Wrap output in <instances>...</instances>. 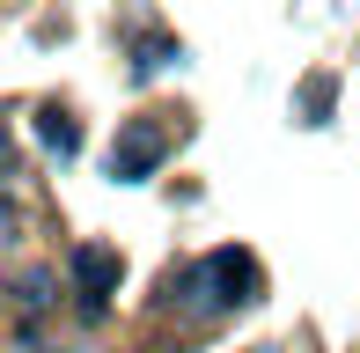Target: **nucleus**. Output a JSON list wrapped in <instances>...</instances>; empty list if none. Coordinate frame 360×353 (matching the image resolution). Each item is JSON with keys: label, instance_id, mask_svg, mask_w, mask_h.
Returning a JSON list of instances; mask_svg holds the SVG:
<instances>
[{"label": "nucleus", "instance_id": "1", "mask_svg": "<svg viewBox=\"0 0 360 353\" xmlns=\"http://www.w3.org/2000/svg\"><path fill=\"white\" fill-rule=\"evenodd\" d=\"M162 302L184 316H214V309H243L257 302V258L250 250H206L199 265H176L162 280Z\"/></svg>", "mask_w": 360, "mask_h": 353}, {"label": "nucleus", "instance_id": "2", "mask_svg": "<svg viewBox=\"0 0 360 353\" xmlns=\"http://www.w3.org/2000/svg\"><path fill=\"white\" fill-rule=\"evenodd\" d=\"M162 155H169V133H162L155 118H125L118 140H110V176H118V184H147V176L162 169Z\"/></svg>", "mask_w": 360, "mask_h": 353}, {"label": "nucleus", "instance_id": "3", "mask_svg": "<svg viewBox=\"0 0 360 353\" xmlns=\"http://www.w3.org/2000/svg\"><path fill=\"white\" fill-rule=\"evenodd\" d=\"M67 272H74V295H81V309L89 316H103V295L118 287V250H103V243H74L67 250Z\"/></svg>", "mask_w": 360, "mask_h": 353}, {"label": "nucleus", "instance_id": "4", "mask_svg": "<svg viewBox=\"0 0 360 353\" xmlns=\"http://www.w3.org/2000/svg\"><path fill=\"white\" fill-rule=\"evenodd\" d=\"M331 103H338V82H331V74H309V82L294 89V118H302V125H323Z\"/></svg>", "mask_w": 360, "mask_h": 353}, {"label": "nucleus", "instance_id": "5", "mask_svg": "<svg viewBox=\"0 0 360 353\" xmlns=\"http://www.w3.org/2000/svg\"><path fill=\"white\" fill-rule=\"evenodd\" d=\"M37 140H44L52 155H59V162H67V155L81 148V125L67 118V110H37Z\"/></svg>", "mask_w": 360, "mask_h": 353}, {"label": "nucleus", "instance_id": "6", "mask_svg": "<svg viewBox=\"0 0 360 353\" xmlns=\"http://www.w3.org/2000/svg\"><path fill=\"white\" fill-rule=\"evenodd\" d=\"M15 287H22V295H15V302H22V309H44V302H52V287H59V272H44V265H30L22 280H15Z\"/></svg>", "mask_w": 360, "mask_h": 353}, {"label": "nucleus", "instance_id": "7", "mask_svg": "<svg viewBox=\"0 0 360 353\" xmlns=\"http://www.w3.org/2000/svg\"><path fill=\"white\" fill-rule=\"evenodd\" d=\"M169 59H176V44H169V37H147V44H140V59H133V74L147 82V74H162Z\"/></svg>", "mask_w": 360, "mask_h": 353}]
</instances>
